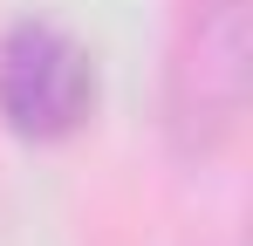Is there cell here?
<instances>
[{"instance_id":"cell-1","label":"cell","mask_w":253,"mask_h":246,"mask_svg":"<svg viewBox=\"0 0 253 246\" xmlns=\"http://www.w3.org/2000/svg\"><path fill=\"white\" fill-rule=\"evenodd\" d=\"M96 69L62 28H14L0 48V110L21 137H62L89 117Z\"/></svg>"},{"instance_id":"cell-2","label":"cell","mask_w":253,"mask_h":246,"mask_svg":"<svg viewBox=\"0 0 253 246\" xmlns=\"http://www.w3.org/2000/svg\"><path fill=\"white\" fill-rule=\"evenodd\" d=\"M240 62H247V35H240V7L233 0H206L192 48L178 55V130L192 144H212L233 110H240Z\"/></svg>"}]
</instances>
